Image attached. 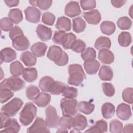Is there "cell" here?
I'll list each match as a JSON object with an SVG mask.
<instances>
[{"mask_svg":"<svg viewBox=\"0 0 133 133\" xmlns=\"http://www.w3.org/2000/svg\"><path fill=\"white\" fill-rule=\"evenodd\" d=\"M48 128L43 118L37 117L32 125L27 129V132L29 133L50 132V131Z\"/></svg>","mask_w":133,"mask_h":133,"instance_id":"8","label":"cell"},{"mask_svg":"<svg viewBox=\"0 0 133 133\" xmlns=\"http://www.w3.org/2000/svg\"><path fill=\"white\" fill-rule=\"evenodd\" d=\"M115 24L109 21H105L101 23L100 25V29L101 32L107 35H110L113 34L115 31Z\"/></svg>","mask_w":133,"mask_h":133,"instance_id":"30","label":"cell"},{"mask_svg":"<svg viewBox=\"0 0 133 133\" xmlns=\"http://www.w3.org/2000/svg\"><path fill=\"white\" fill-rule=\"evenodd\" d=\"M80 4L83 10H90L96 7V2L94 0H82L80 1Z\"/></svg>","mask_w":133,"mask_h":133,"instance_id":"50","label":"cell"},{"mask_svg":"<svg viewBox=\"0 0 133 133\" xmlns=\"http://www.w3.org/2000/svg\"><path fill=\"white\" fill-rule=\"evenodd\" d=\"M132 42L130 34L128 32H121L118 37V42L122 47H126L128 46Z\"/></svg>","mask_w":133,"mask_h":133,"instance_id":"32","label":"cell"},{"mask_svg":"<svg viewBox=\"0 0 133 133\" xmlns=\"http://www.w3.org/2000/svg\"><path fill=\"white\" fill-rule=\"evenodd\" d=\"M22 77L28 82H33L37 78V71L35 68H26L24 69Z\"/></svg>","mask_w":133,"mask_h":133,"instance_id":"27","label":"cell"},{"mask_svg":"<svg viewBox=\"0 0 133 133\" xmlns=\"http://www.w3.org/2000/svg\"><path fill=\"white\" fill-rule=\"evenodd\" d=\"M98 75L102 81H111L113 76V70L110 66L103 65L99 70Z\"/></svg>","mask_w":133,"mask_h":133,"instance_id":"25","label":"cell"},{"mask_svg":"<svg viewBox=\"0 0 133 133\" xmlns=\"http://www.w3.org/2000/svg\"><path fill=\"white\" fill-rule=\"evenodd\" d=\"M132 124H127L124 128H123L122 132H132Z\"/></svg>","mask_w":133,"mask_h":133,"instance_id":"57","label":"cell"},{"mask_svg":"<svg viewBox=\"0 0 133 133\" xmlns=\"http://www.w3.org/2000/svg\"><path fill=\"white\" fill-rule=\"evenodd\" d=\"M29 3L33 6H36V1H30Z\"/></svg>","mask_w":133,"mask_h":133,"instance_id":"59","label":"cell"},{"mask_svg":"<svg viewBox=\"0 0 133 133\" xmlns=\"http://www.w3.org/2000/svg\"><path fill=\"white\" fill-rule=\"evenodd\" d=\"M111 42L109 38L105 36H100L98 37L95 43L94 46L99 50L103 49H109L111 47Z\"/></svg>","mask_w":133,"mask_h":133,"instance_id":"28","label":"cell"},{"mask_svg":"<svg viewBox=\"0 0 133 133\" xmlns=\"http://www.w3.org/2000/svg\"><path fill=\"white\" fill-rule=\"evenodd\" d=\"M1 129L4 128L6 124L10 118V116L7 115L6 114L1 112Z\"/></svg>","mask_w":133,"mask_h":133,"instance_id":"54","label":"cell"},{"mask_svg":"<svg viewBox=\"0 0 133 133\" xmlns=\"http://www.w3.org/2000/svg\"><path fill=\"white\" fill-rule=\"evenodd\" d=\"M65 32L61 31H56L52 37V41L56 44L61 45V41L63 35Z\"/></svg>","mask_w":133,"mask_h":133,"instance_id":"53","label":"cell"},{"mask_svg":"<svg viewBox=\"0 0 133 133\" xmlns=\"http://www.w3.org/2000/svg\"><path fill=\"white\" fill-rule=\"evenodd\" d=\"M23 104V101L17 97L14 98L1 108V112L11 117L15 116Z\"/></svg>","mask_w":133,"mask_h":133,"instance_id":"6","label":"cell"},{"mask_svg":"<svg viewBox=\"0 0 133 133\" xmlns=\"http://www.w3.org/2000/svg\"><path fill=\"white\" fill-rule=\"evenodd\" d=\"M30 42L24 35H20L12 40V45L17 50L23 51L27 50L30 46Z\"/></svg>","mask_w":133,"mask_h":133,"instance_id":"11","label":"cell"},{"mask_svg":"<svg viewBox=\"0 0 133 133\" xmlns=\"http://www.w3.org/2000/svg\"><path fill=\"white\" fill-rule=\"evenodd\" d=\"M37 108L32 102L25 104L23 109L20 113L19 120L23 126H28L31 124L36 115Z\"/></svg>","mask_w":133,"mask_h":133,"instance_id":"3","label":"cell"},{"mask_svg":"<svg viewBox=\"0 0 133 133\" xmlns=\"http://www.w3.org/2000/svg\"><path fill=\"white\" fill-rule=\"evenodd\" d=\"M52 3V1L37 0L36 1V6L43 10H46L51 6Z\"/></svg>","mask_w":133,"mask_h":133,"instance_id":"52","label":"cell"},{"mask_svg":"<svg viewBox=\"0 0 133 133\" xmlns=\"http://www.w3.org/2000/svg\"><path fill=\"white\" fill-rule=\"evenodd\" d=\"M14 92L11 90L7 88H1L0 89V101L1 103L7 102L14 96Z\"/></svg>","mask_w":133,"mask_h":133,"instance_id":"43","label":"cell"},{"mask_svg":"<svg viewBox=\"0 0 133 133\" xmlns=\"http://www.w3.org/2000/svg\"><path fill=\"white\" fill-rule=\"evenodd\" d=\"M55 81L54 79L48 76L42 77L39 82V87L44 92H49L50 88Z\"/></svg>","mask_w":133,"mask_h":133,"instance_id":"33","label":"cell"},{"mask_svg":"<svg viewBox=\"0 0 133 133\" xmlns=\"http://www.w3.org/2000/svg\"><path fill=\"white\" fill-rule=\"evenodd\" d=\"M108 130L107 122L103 119L98 120L94 125L86 130L85 132H105Z\"/></svg>","mask_w":133,"mask_h":133,"instance_id":"18","label":"cell"},{"mask_svg":"<svg viewBox=\"0 0 133 133\" xmlns=\"http://www.w3.org/2000/svg\"><path fill=\"white\" fill-rule=\"evenodd\" d=\"M47 48V46L45 43L37 42L32 45L31 47V50L36 57H41L45 55Z\"/></svg>","mask_w":133,"mask_h":133,"instance_id":"22","label":"cell"},{"mask_svg":"<svg viewBox=\"0 0 133 133\" xmlns=\"http://www.w3.org/2000/svg\"><path fill=\"white\" fill-rule=\"evenodd\" d=\"M24 82L17 76H11L4 79L0 84V88H7L13 91H19L25 86Z\"/></svg>","mask_w":133,"mask_h":133,"instance_id":"5","label":"cell"},{"mask_svg":"<svg viewBox=\"0 0 133 133\" xmlns=\"http://www.w3.org/2000/svg\"><path fill=\"white\" fill-rule=\"evenodd\" d=\"M86 26L85 21L81 17L73 19V30L76 33H81L84 31Z\"/></svg>","mask_w":133,"mask_h":133,"instance_id":"34","label":"cell"},{"mask_svg":"<svg viewBox=\"0 0 133 133\" xmlns=\"http://www.w3.org/2000/svg\"><path fill=\"white\" fill-rule=\"evenodd\" d=\"M81 57L84 61L95 59L96 51L92 47H87L81 53Z\"/></svg>","mask_w":133,"mask_h":133,"instance_id":"39","label":"cell"},{"mask_svg":"<svg viewBox=\"0 0 133 133\" xmlns=\"http://www.w3.org/2000/svg\"><path fill=\"white\" fill-rule=\"evenodd\" d=\"M47 57L58 66H64L68 63L69 61L67 54L60 47L56 45H51L49 47Z\"/></svg>","mask_w":133,"mask_h":133,"instance_id":"1","label":"cell"},{"mask_svg":"<svg viewBox=\"0 0 133 133\" xmlns=\"http://www.w3.org/2000/svg\"><path fill=\"white\" fill-rule=\"evenodd\" d=\"M78 109L81 112L88 115L94 110L95 105L87 101H81L78 104Z\"/></svg>","mask_w":133,"mask_h":133,"instance_id":"36","label":"cell"},{"mask_svg":"<svg viewBox=\"0 0 133 133\" xmlns=\"http://www.w3.org/2000/svg\"><path fill=\"white\" fill-rule=\"evenodd\" d=\"M103 93L108 97H112L115 94L113 85L110 83H103L102 85Z\"/></svg>","mask_w":133,"mask_h":133,"instance_id":"49","label":"cell"},{"mask_svg":"<svg viewBox=\"0 0 133 133\" xmlns=\"http://www.w3.org/2000/svg\"><path fill=\"white\" fill-rule=\"evenodd\" d=\"M36 34L39 38L42 41H47L50 39L52 36V30L50 28L39 24L36 30Z\"/></svg>","mask_w":133,"mask_h":133,"instance_id":"14","label":"cell"},{"mask_svg":"<svg viewBox=\"0 0 133 133\" xmlns=\"http://www.w3.org/2000/svg\"><path fill=\"white\" fill-rule=\"evenodd\" d=\"M21 35H23V33L22 30H21V29L16 25L14 26L9 31V36L10 38L12 41L14 39H15L16 37Z\"/></svg>","mask_w":133,"mask_h":133,"instance_id":"51","label":"cell"},{"mask_svg":"<svg viewBox=\"0 0 133 133\" xmlns=\"http://www.w3.org/2000/svg\"><path fill=\"white\" fill-rule=\"evenodd\" d=\"M67 132L68 130H67V129H64L62 128H59L57 131V132Z\"/></svg>","mask_w":133,"mask_h":133,"instance_id":"58","label":"cell"},{"mask_svg":"<svg viewBox=\"0 0 133 133\" xmlns=\"http://www.w3.org/2000/svg\"><path fill=\"white\" fill-rule=\"evenodd\" d=\"M50 100L51 96L49 94L42 92L37 95L34 102L39 107H45L49 103Z\"/></svg>","mask_w":133,"mask_h":133,"instance_id":"26","label":"cell"},{"mask_svg":"<svg viewBox=\"0 0 133 133\" xmlns=\"http://www.w3.org/2000/svg\"><path fill=\"white\" fill-rule=\"evenodd\" d=\"M0 25L3 31L7 32L10 31L13 28V22L9 18L4 17L1 19Z\"/></svg>","mask_w":133,"mask_h":133,"instance_id":"48","label":"cell"},{"mask_svg":"<svg viewBox=\"0 0 133 133\" xmlns=\"http://www.w3.org/2000/svg\"><path fill=\"white\" fill-rule=\"evenodd\" d=\"M21 61L28 66H32L34 65L36 62V56L29 51H26L22 53L20 56Z\"/></svg>","mask_w":133,"mask_h":133,"instance_id":"23","label":"cell"},{"mask_svg":"<svg viewBox=\"0 0 133 133\" xmlns=\"http://www.w3.org/2000/svg\"><path fill=\"white\" fill-rule=\"evenodd\" d=\"M86 47V44L82 39H76L72 44L71 49L75 52H83Z\"/></svg>","mask_w":133,"mask_h":133,"instance_id":"45","label":"cell"},{"mask_svg":"<svg viewBox=\"0 0 133 133\" xmlns=\"http://www.w3.org/2000/svg\"><path fill=\"white\" fill-rule=\"evenodd\" d=\"M133 89L131 87L127 88L123 90L122 92V98L124 101L128 103L132 104L133 103Z\"/></svg>","mask_w":133,"mask_h":133,"instance_id":"47","label":"cell"},{"mask_svg":"<svg viewBox=\"0 0 133 133\" xmlns=\"http://www.w3.org/2000/svg\"><path fill=\"white\" fill-rule=\"evenodd\" d=\"M39 93V89L36 86L30 85L26 88V96L30 100H34Z\"/></svg>","mask_w":133,"mask_h":133,"instance_id":"41","label":"cell"},{"mask_svg":"<svg viewBox=\"0 0 133 133\" xmlns=\"http://www.w3.org/2000/svg\"><path fill=\"white\" fill-rule=\"evenodd\" d=\"M100 66V63L96 60H89L85 61L84 63V67L88 74L94 75L95 74Z\"/></svg>","mask_w":133,"mask_h":133,"instance_id":"19","label":"cell"},{"mask_svg":"<svg viewBox=\"0 0 133 133\" xmlns=\"http://www.w3.org/2000/svg\"><path fill=\"white\" fill-rule=\"evenodd\" d=\"M20 126L15 118H9L6 124L4 129L1 131V132H18L20 129Z\"/></svg>","mask_w":133,"mask_h":133,"instance_id":"20","label":"cell"},{"mask_svg":"<svg viewBox=\"0 0 133 133\" xmlns=\"http://www.w3.org/2000/svg\"><path fill=\"white\" fill-rule=\"evenodd\" d=\"M78 95L77 89L66 85L64 87L63 91L62 92V95L66 98L74 99L76 98Z\"/></svg>","mask_w":133,"mask_h":133,"instance_id":"38","label":"cell"},{"mask_svg":"<svg viewBox=\"0 0 133 133\" xmlns=\"http://www.w3.org/2000/svg\"><path fill=\"white\" fill-rule=\"evenodd\" d=\"M8 17L11 21L16 24L19 23L23 19L22 11L18 8L10 9L8 14Z\"/></svg>","mask_w":133,"mask_h":133,"instance_id":"31","label":"cell"},{"mask_svg":"<svg viewBox=\"0 0 133 133\" xmlns=\"http://www.w3.org/2000/svg\"><path fill=\"white\" fill-rule=\"evenodd\" d=\"M26 20L32 23H36L40 21L41 11L33 6H29L24 10Z\"/></svg>","mask_w":133,"mask_h":133,"instance_id":"9","label":"cell"},{"mask_svg":"<svg viewBox=\"0 0 133 133\" xmlns=\"http://www.w3.org/2000/svg\"><path fill=\"white\" fill-rule=\"evenodd\" d=\"M116 115L122 120L127 121L129 119L132 115L130 105L124 103L119 104L117 107Z\"/></svg>","mask_w":133,"mask_h":133,"instance_id":"12","label":"cell"},{"mask_svg":"<svg viewBox=\"0 0 133 133\" xmlns=\"http://www.w3.org/2000/svg\"><path fill=\"white\" fill-rule=\"evenodd\" d=\"M69 77L68 83L69 85L78 86L81 85L86 78L82 66L78 64H72L68 66Z\"/></svg>","mask_w":133,"mask_h":133,"instance_id":"2","label":"cell"},{"mask_svg":"<svg viewBox=\"0 0 133 133\" xmlns=\"http://www.w3.org/2000/svg\"><path fill=\"white\" fill-rule=\"evenodd\" d=\"M72 123L73 118L72 117L63 116L60 118L59 126H60L61 128L65 129H70L72 127Z\"/></svg>","mask_w":133,"mask_h":133,"instance_id":"42","label":"cell"},{"mask_svg":"<svg viewBox=\"0 0 133 133\" xmlns=\"http://www.w3.org/2000/svg\"><path fill=\"white\" fill-rule=\"evenodd\" d=\"M81 12L82 11L77 2L71 1L65 7L64 14L68 17L73 18L79 15Z\"/></svg>","mask_w":133,"mask_h":133,"instance_id":"10","label":"cell"},{"mask_svg":"<svg viewBox=\"0 0 133 133\" xmlns=\"http://www.w3.org/2000/svg\"><path fill=\"white\" fill-rule=\"evenodd\" d=\"M23 70V66L19 61L12 62L10 65V72L12 76L18 77L21 75Z\"/></svg>","mask_w":133,"mask_h":133,"instance_id":"35","label":"cell"},{"mask_svg":"<svg viewBox=\"0 0 133 133\" xmlns=\"http://www.w3.org/2000/svg\"><path fill=\"white\" fill-rule=\"evenodd\" d=\"M83 16L87 23L90 24H98L101 19V15L97 9L85 12L83 13Z\"/></svg>","mask_w":133,"mask_h":133,"instance_id":"13","label":"cell"},{"mask_svg":"<svg viewBox=\"0 0 133 133\" xmlns=\"http://www.w3.org/2000/svg\"><path fill=\"white\" fill-rule=\"evenodd\" d=\"M4 2L9 7H15L18 5L19 3V1L18 0H5Z\"/></svg>","mask_w":133,"mask_h":133,"instance_id":"55","label":"cell"},{"mask_svg":"<svg viewBox=\"0 0 133 133\" xmlns=\"http://www.w3.org/2000/svg\"><path fill=\"white\" fill-rule=\"evenodd\" d=\"M87 121L85 116L78 113L73 118L72 127L74 129L81 131L85 129L87 126Z\"/></svg>","mask_w":133,"mask_h":133,"instance_id":"16","label":"cell"},{"mask_svg":"<svg viewBox=\"0 0 133 133\" xmlns=\"http://www.w3.org/2000/svg\"><path fill=\"white\" fill-rule=\"evenodd\" d=\"M66 85L59 81H54L51 85L49 92L55 95H59L62 94Z\"/></svg>","mask_w":133,"mask_h":133,"instance_id":"37","label":"cell"},{"mask_svg":"<svg viewBox=\"0 0 133 133\" xmlns=\"http://www.w3.org/2000/svg\"><path fill=\"white\" fill-rule=\"evenodd\" d=\"M117 25L121 30H128L131 26L132 21L127 17H122L117 20Z\"/></svg>","mask_w":133,"mask_h":133,"instance_id":"40","label":"cell"},{"mask_svg":"<svg viewBox=\"0 0 133 133\" xmlns=\"http://www.w3.org/2000/svg\"><path fill=\"white\" fill-rule=\"evenodd\" d=\"M112 5L116 8H119L122 7L126 2V1H120V0H112L111 1Z\"/></svg>","mask_w":133,"mask_h":133,"instance_id":"56","label":"cell"},{"mask_svg":"<svg viewBox=\"0 0 133 133\" xmlns=\"http://www.w3.org/2000/svg\"><path fill=\"white\" fill-rule=\"evenodd\" d=\"M55 26L59 31L63 32L69 31L71 28V21L66 17H60L58 18Z\"/></svg>","mask_w":133,"mask_h":133,"instance_id":"21","label":"cell"},{"mask_svg":"<svg viewBox=\"0 0 133 133\" xmlns=\"http://www.w3.org/2000/svg\"><path fill=\"white\" fill-rule=\"evenodd\" d=\"M101 113L105 119L111 118L115 113V107L110 102H105L101 107Z\"/></svg>","mask_w":133,"mask_h":133,"instance_id":"29","label":"cell"},{"mask_svg":"<svg viewBox=\"0 0 133 133\" xmlns=\"http://www.w3.org/2000/svg\"><path fill=\"white\" fill-rule=\"evenodd\" d=\"M76 40V36L75 34L72 33H65L61 39V45L65 49H71L72 44Z\"/></svg>","mask_w":133,"mask_h":133,"instance_id":"24","label":"cell"},{"mask_svg":"<svg viewBox=\"0 0 133 133\" xmlns=\"http://www.w3.org/2000/svg\"><path fill=\"white\" fill-rule=\"evenodd\" d=\"M60 107L63 116L72 117L77 112L78 102L74 99L63 98L60 101Z\"/></svg>","mask_w":133,"mask_h":133,"instance_id":"4","label":"cell"},{"mask_svg":"<svg viewBox=\"0 0 133 133\" xmlns=\"http://www.w3.org/2000/svg\"><path fill=\"white\" fill-rule=\"evenodd\" d=\"M17 57V54L14 49L10 47H6L1 50L0 52L1 63L3 62H10L14 60Z\"/></svg>","mask_w":133,"mask_h":133,"instance_id":"15","label":"cell"},{"mask_svg":"<svg viewBox=\"0 0 133 133\" xmlns=\"http://www.w3.org/2000/svg\"><path fill=\"white\" fill-rule=\"evenodd\" d=\"M45 123L48 128H57L59 126L60 118L57 115L55 108L52 105L48 106L45 110Z\"/></svg>","mask_w":133,"mask_h":133,"instance_id":"7","label":"cell"},{"mask_svg":"<svg viewBox=\"0 0 133 133\" xmlns=\"http://www.w3.org/2000/svg\"><path fill=\"white\" fill-rule=\"evenodd\" d=\"M55 16L50 12H45L42 17V21L45 24L52 25L55 21Z\"/></svg>","mask_w":133,"mask_h":133,"instance_id":"46","label":"cell"},{"mask_svg":"<svg viewBox=\"0 0 133 133\" xmlns=\"http://www.w3.org/2000/svg\"><path fill=\"white\" fill-rule=\"evenodd\" d=\"M98 59L102 63L110 64L113 62L114 56L111 51L107 49H103L99 51Z\"/></svg>","mask_w":133,"mask_h":133,"instance_id":"17","label":"cell"},{"mask_svg":"<svg viewBox=\"0 0 133 133\" xmlns=\"http://www.w3.org/2000/svg\"><path fill=\"white\" fill-rule=\"evenodd\" d=\"M123 124L118 119H114L110 123V131L112 133H120L122 132Z\"/></svg>","mask_w":133,"mask_h":133,"instance_id":"44","label":"cell"}]
</instances>
